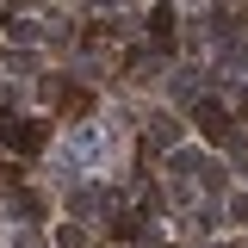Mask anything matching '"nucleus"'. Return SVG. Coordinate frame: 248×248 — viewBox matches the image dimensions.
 <instances>
[{
  "label": "nucleus",
  "mask_w": 248,
  "mask_h": 248,
  "mask_svg": "<svg viewBox=\"0 0 248 248\" xmlns=\"http://www.w3.org/2000/svg\"><path fill=\"white\" fill-rule=\"evenodd\" d=\"M0 143L6 149H44V124H31V118H0Z\"/></svg>",
  "instance_id": "1"
},
{
  "label": "nucleus",
  "mask_w": 248,
  "mask_h": 248,
  "mask_svg": "<svg viewBox=\"0 0 248 248\" xmlns=\"http://www.w3.org/2000/svg\"><path fill=\"white\" fill-rule=\"evenodd\" d=\"M192 118H199V130H205L211 143H223V137H230V112H223L217 99H199V106H192Z\"/></svg>",
  "instance_id": "2"
},
{
  "label": "nucleus",
  "mask_w": 248,
  "mask_h": 248,
  "mask_svg": "<svg viewBox=\"0 0 248 248\" xmlns=\"http://www.w3.org/2000/svg\"><path fill=\"white\" fill-rule=\"evenodd\" d=\"M149 31H155V44H168V37H174V6H155V13H149Z\"/></svg>",
  "instance_id": "3"
},
{
  "label": "nucleus",
  "mask_w": 248,
  "mask_h": 248,
  "mask_svg": "<svg viewBox=\"0 0 248 248\" xmlns=\"http://www.w3.org/2000/svg\"><path fill=\"white\" fill-rule=\"evenodd\" d=\"M118 236H124V242H143V236H149V223L130 211V217H118Z\"/></svg>",
  "instance_id": "4"
},
{
  "label": "nucleus",
  "mask_w": 248,
  "mask_h": 248,
  "mask_svg": "<svg viewBox=\"0 0 248 248\" xmlns=\"http://www.w3.org/2000/svg\"><path fill=\"white\" fill-rule=\"evenodd\" d=\"M87 106H93L87 87H62V112H87Z\"/></svg>",
  "instance_id": "5"
},
{
  "label": "nucleus",
  "mask_w": 248,
  "mask_h": 248,
  "mask_svg": "<svg viewBox=\"0 0 248 248\" xmlns=\"http://www.w3.org/2000/svg\"><path fill=\"white\" fill-rule=\"evenodd\" d=\"M6 180H13V161H0V186H6Z\"/></svg>",
  "instance_id": "6"
}]
</instances>
